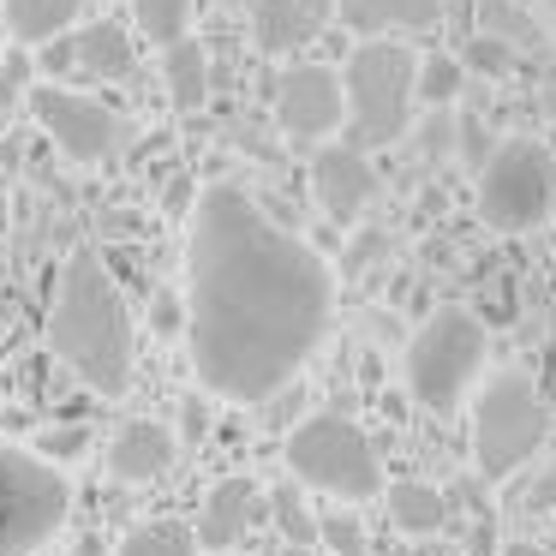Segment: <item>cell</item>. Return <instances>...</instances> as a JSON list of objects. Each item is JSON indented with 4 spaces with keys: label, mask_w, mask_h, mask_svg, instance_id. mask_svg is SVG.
Segmentation results:
<instances>
[{
    "label": "cell",
    "mask_w": 556,
    "mask_h": 556,
    "mask_svg": "<svg viewBox=\"0 0 556 556\" xmlns=\"http://www.w3.org/2000/svg\"><path fill=\"white\" fill-rule=\"evenodd\" d=\"M269 515H276L288 551H317V515L305 508L300 484H276V491H269Z\"/></svg>",
    "instance_id": "obj_21"
},
{
    "label": "cell",
    "mask_w": 556,
    "mask_h": 556,
    "mask_svg": "<svg viewBox=\"0 0 556 556\" xmlns=\"http://www.w3.org/2000/svg\"><path fill=\"white\" fill-rule=\"evenodd\" d=\"M180 431H186V437H204V431H210V401H204V395H186V401H180Z\"/></svg>",
    "instance_id": "obj_30"
},
{
    "label": "cell",
    "mask_w": 556,
    "mask_h": 556,
    "mask_svg": "<svg viewBox=\"0 0 556 556\" xmlns=\"http://www.w3.org/2000/svg\"><path fill=\"white\" fill-rule=\"evenodd\" d=\"M503 556H556V551H544V544H532V539H515V544H503Z\"/></svg>",
    "instance_id": "obj_34"
},
{
    "label": "cell",
    "mask_w": 556,
    "mask_h": 556,
    "mask_svg": "<svg viewBox=\"0 0 556 556\" xmlns=\"http://www.w3.org/2000/svg\"><path fill=\"white\" fill-rule=\"evenodd\" d=\"M186 300H174V293H156V305H150V324L162 329V336H174V329L186 324V312H180Z\"/></svg>",
    "instance_id": "obj_29"
},
{
    "label": "cell",
    "mask_w": 556,
    "mask_h": 556,
    "mask_svg": "<svg viewBox=\"0 0 556 556\" xmlns=\"http://www.w3.org/2000/svg\"><path fill=\"white\" fill-rule=\"evenodd\" d=\"M556 210V156L539 138H503L479 168V216L491 233H532Z\"/></svg>",
    "instance_id": "obj_7"
},
{
    "label": "cell",
    "mask_w": 556,
    "mask_h": 556,
    "mask_svg": "<svg viewBox=\"0 0 556 556\" xmlns=\"http://www.w3.org/2000/svg\"><path fill=\"white\" fill-rule=\"evenodd\" d=\"M479 13H484V37L508 42V49H515V42H539V37L527 30V18H520L515 0H479Z\"/></svg>",
    "instance_id": "obj_27"
},
{
    "label": "cell",
    "mask_w": 556,
    "mask_h": 556,
    "mask_svg": "<svg viewBox=\"0 0 556 556\" xmlns=\"http://www.w3.org/2000/svg\"><path fill=\"white\" fill-rule=\"evenodd\" d=\"M341 97H348V121L359 150L401 144L413 126V97H419V61L407 42H359L341 66Z\"/></svg>",
    "instance_id": "obj_3"
},
{
    "label": "cell",
    "mask_w": 556,
    "mask_h": 556,
    "mask_svg": "<svg viewBox=\"0 0 556 556\" xmlns=\"http://www.w3.org/2000/svg\"><path fill=\"white\" fill-rule=\"evenodd\" d=\"M30 455L49 460V467H66V460L90 455V425H42L30 437Z\"/></svg>",
    "instance_id": "obj_23"
},
{
    "label": "cell",
    "mask_w": 556,
    "mask_h": 556,
    "mask_svg": "<svg viewBox=\"0 0 556 556\" xmlns=\"http://www.w3.org/2000/svg\"><path fill=\"white\" fill-rule=\"evenodd\" d=\"M336 312L329 264L245 186H204L186 240L192 371L222 401H269L317 353Z\"/></svg>",
    "instance_id": "obj_1"
},
{
    "label": "cell",
    "mask_w": 556,
    "mask_h": 556,
    "mask_svg": "<svg viewBox=\"0 0 556 556\" xmlns=\"http://www.w3.org/2000/svg\"><path fill=\"white\" fill-rule=\"evenodd\" d=\"M162 78H168V102L180 114H198L210 102V49L198 37L162 49Z\"/></svg>",
    "instance_id": "obj_19"
},
{
    "label": "cell",
    "mask_w": 556,
    "mask_h": 556,
    "mask_svg": "<svg viewBox=\"0 0 556 556\" xmlns=\"http://www.w3.org/2000/svg\"><path fill=\"white\" fill-rule=\"evenodd\" d=\"M73 556H114V551H109V544L97 539V532H85V539L73 544Z\"/></svg>",
    "instance_id": "obj_33"
},
{
    "label": "cell",
    "mask_w": 556,
    "mask_h": 556,
    "mask_svg": "<svg viewBox=\"0 0 556 556\" xmlns=\"http://www.w3.org/2000/svg\"><path fill=\"white\" fill-rule=\"evenodd\" d=\"M336 18V0H252V37L264 54H293Z\"/></svg>",
    "instance_id": "obj_15"
},
{
    "label": "cell",
    "mask_w": 556,
    "mask_h": 556,
    "mask_svg": "<svg viewBox=\"0 0 556 556\" xmlns=\"http://www.w3.org/2000/svg\"><path fill=\"white\" fill-rule=\"evenodd\" d=\"M371 192H377V174H371V162H365L359 144H324L312 156V198L329 222H341V228L359 222V210L371 204Z\"/></svg>",
    "instance_id": "obj_11"
},
{
    "label": "cell",
    "mask_w": 556,
    "mask_h": 556,
    "mask_svg": "<svg viewBox=\"0 0 556 556\" xmlns=\"http://www.w3.org/2000/svg\"><path fill=\"white\" fill-rule=\"evenodd\" d=\"M25 102H30V114H37V126L54 138V150H66L78 168L109 162L114 150H121V138H126L121 114H114L109 102L73 90V85H30Z\"/></svg>",
    "instance_id": "obj_9"
},
{
    "label": "cell",
    "mask_w": 556,
    "mask_h": 556,
    "mask_svg": "<svg viewBox=\"0 0 556 556\" xmlns=\"http://www.w3.org/2000/svg\"><path fill=\"white\" fill-rule=\"evenodd\" d=\"M132 18L156 49H174L186 42V25H192V0H132Z\"/></svg>",
    "instance_id": "obj_22"
},
{
    "label": "cell",
    "mask_w": 556,
    "mask_h": 556,
    "mask_svg": "<svg viewBox=\"0 0 556 556\" xmlns=\"http://www.w3.org/2000/svg\"><path fill=\"white\" fill-rule=\"evenodd\" d=\"M276 121L300 144H324L341 121H348V97H341L336 66H288L276 78Z\"/></svg>",
    "instance_id": "obj_10"
},
{
    "label": "cell",
    "mask_w": 556,
    "mask_h": 556,
    "mask_svg": "<svg viewBox=\"0 0 556 556\" xmlns=\"http://www.w3.org/2000/svg\"><path fill=\"white\" fill-rule=\"evenodd\" d=\"M42 61L54 66V73H73V78H132V42H126V30L114 25V18H97V25H85L78 37L66 42H49L42 49Z\"/></svg>",
    "instance_id": "obj_12"
},
{
    "label": "cell",
    "mask_w": 556,
    "mask_h": 556,
    "mask_svg": "<svg viewBox=\"0 0 556 556\" xmlns=\"http://www.w3.org/2000/svg\"><path fill=\"white\" fill-rule=\"evenodd\" d=\"M383 252H389V233H383V228H365L359 240L348 245V276H359V269H371Z\"/></svg>",
    "instance_id": "obj_28"
},
{
    "label": "cell",
    "mask_w": 556,
    "mask_h": 556,
    "mask_svg": "<svg viewBox=\"0 0 556 556\" xmlns=\"http://www.w3.org/2000/svg\"><path fill=\"white\" fill-rule=\"evenodd\" d=\"M257 527V484L245 472L233 479H216L204 496V515H198V544L216 556H233V544Z\"/></svg>",
    "instance_id": "obj_14"
},
{
    "label": "cell",
    "mask_w": 556,
    "mask_h": 556,
    "mask_svg": "<svg viewBox=\"0 0 556 556\" xmlns=\"http://www.w3.org/2000/svg\"><path fill=\"white\" fill-rule=\"evenodd\" d=\"M49 348L109 401L126 395V383H132V312L97 252L66 257L49 312Z\"/></svg>",
    "instance_id": "obj_2"
},
{
    "label": "cell",
    "mask_w": 556,
    "mask_h": 556,
    "mask_svg": "<svg viewBox=\"0 0 556 556\" xmlns=\"http://www.w3.org/2000/svg\"><path fill=\"white\" fill-rule=\"evenodd\" d=\"M317 544H329L336 556H365V527L353 508H329L317 515Z\"/></svg>",
    "instance_id": "obj_26"
},
{
    "label": "cell",
    "mask_w": 556,
    "mask_h": 556,
    "mask_svg": "<svg viewBox=\"0 0 556 556\" xmlns=\"http://www.w3.org/2000/svg\"><path fill=\"white\" fill-rule=\"evenodd\" d=\"M389 520H395V532H407V539H431V532L448 527V496L437 491V484L425 479H401L389 484Z\"/></svg>",
    "instance_id": "obj_18"
},
{
    "label": "cell",
    "mask_w": 556,
    "mask_h": 556,
    "mask_svg": "<svg viewBox=\"0 0 556 556\" xmlns=\"http://www.w3.org/2000/svg\"><path fill=\"white\" fill-rule=\"evenodd\" d=\"M484 324L460 305H437L419 324V336L407 341V389L425 413L448 419L467 395V383L484 371Z\"/></svg>",
    "instance_id": "obj_4"
},
{
    "label": "cell",
    "mask_w": 556,
    "mask_h": 556,
    "mask_svg": "<svg viewBox=\"0 0 556 556\" xmlns=\"http://www.w3.org/2000/svg\"><path fill=\"white\" fill-rule=\"evenodd\" d=\"M288 472L300 484L341 503H365L383 491V460H377L371 437L341 413H312L288 431Z\"/></svg>",
    "instance_id": "obj_6"
},
{
    "label": "cell",
    "mask_w": 556,
    "mask_h": 556,
    "mask_svg": "<svg viewBox=\"0 0 556 556\" xmlns=\"http://www.w3.org/2000/svg\"><path fill=\"white\" fill-rule=\"evenodd\" d=\"M532 503H539V508H551V503H556V467L544 472L539 484H532Z\"/></svg>",
    "instance_id": "obj_32"
},
{
    "label": "cell",
    "mask_w": 556,
    "mask_h": 556,
    "mask_svg": "<svg viewBox=\"0 0 556 556\" xmlns=\"http://www.w3.org/2000/svg\"><path fill=\"white\" fill-rule=\"evenodd\" d=\"M174 455H180V437L168 431L162 419H132L114 431L109 443V472L121 484H156L162 472L174 467Z\"/></svg>",
    "instance_id": "obj_13"
},
{
    "label": "cell",
    "mask_w": 556,
    "mask_h": 556,
    "mask_svg": "<svg viewBox=\"0 0 556 556\" xmlns=\"http://www.w3.org/2000/svg\"><path fill=\"white\" fill-rule=\"evenodd\" d=\"M78 13H85V0H7V30L25 49H49L73 30Z\"/></svg>",
    "instance_id": "obj_17"
},
{
    "label": "cell",
    "mask_w": 556,
    "mask_h": 556,
    "mask_svg": "<svg viewBox=\"0 0 556 556\" xmlns=\"http://www.w3.org/2000/svg\"><path fill=\"white\" fill-rule=\"evenodd\" d=\"M544 401L539 383L527 371H496L491 383L472 401V460H479V479H515L532 455L544 448Z\"/></svg>",
    "instance_id": "obj_5"
},
{
    "label": "cell",
    "mask_w": 556,
    "mask_h": 556,
    "mask_svg": "<svg viewBox=\"0 0 556 556\" xmlns=\"http://www.w3.org/2000/svg\"><path fill=\"white\" fill-rule=\"evenodd\" d=\"M551 7H556V0H551Z\"/></svg>",
    "instance_id": "obj_36"
},
{
    "label": "cell",
    "mask_w": 556,
    "mask_h": 556,
    "mask_svg": "<svg viewBox=\"0 0 556 556\" xmlns=\"http://www.w3.org/2000/svg\"><path fill=\"white\" fill-rule=\"evenodd\" d=\"M460 73H479V78H508L515 73V49L508 42H496V37H472L467 49H460Z\"/></svg>",
    "instance_id": "obj_25"
},
{
    "label": "cell",
    "mask_w": 556,
    "mask_h": 556,
    "mask_svg": "<svg viewBox=\"0 0 556 556\" xmlns=\"http://www.w3.org/2000/svg\"><path fill=\"white\" fill-rule=\"evenodd\" d=\"M336 18L348 30H359L365 42L389 37L395 30H437L443 25V0H336Z\"/></svg>",
    "instance_id": "obj_16"
},
{
    "label": "cell",
    "mask_w": 556,
    "mask_h": 556,
    "mask_svg": "<svg viewBox=\"0 0 556 556\" xmlns=\"http://www.w3.org/2000/svg\"><path fill=\"white\" fill-rule=\"evenodd\" d=\"M460 78L467 73H460L455 54H425L419 61V97L431 102V109H448V102L460 97Z\"/></svg>",
    "instance_id": "obj_24"
},
{
    "label": "cell",
    "mask_w": 556,
    "mask_h": 556,
    "mask_svg": "<svg viewBox=\"0 0 556 556\" xmlns=\"http://www.w3.org/2000/svg\"><path fill=\"white\" fill-rule=\"evenodd\" d=\"M288 556H312V551H288Z\"/></svg>",
    "instance_id": "obj_35"
},
{
    "label": "cell",
    "mask_w": 556,
    "mask_h": 556,
    "mask_svg": "<svg viewBox=\"0 0 556 556\" xmlns=\"http://www.w3.org/2000/svg\"><path fill=\"white\" fill-rule=\"evenodd\" d=\"M18 90H25V66H18V61H0V109H7Z\"/></svg>",
    "instance_id": "obj_31"
},
{
    "label": "cell",
    "mask_w": 556,
    "mask_h": 556,
    "mask_svg": "<svg viewBox=\"0 0 556 556\" xmlns=\"http://www.w3.org/2000/svg\"><path fill=\"white\" fill-rule=\"evenodd\" d=\"M73 515V484L30 448L0 443V556H37Z\"/></svg>",
    "instance_id": "obj_8"
},
{
    "label": "cell",
    "mask_w": 556,
    "mask_h": 556,
    "mask_svg": "<svg viewBox=\"0 0 556 556\" xmlns=\"http://www.w3.org/2000/svg\"><path fill=\"white\" fill-rule=\"evenodd\" d=\"M114 556H198V532L180 527V520H138Z\"/></svg>",
    "instance_id": "obj_20"
}]
</instances>
